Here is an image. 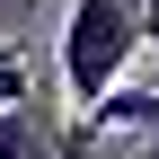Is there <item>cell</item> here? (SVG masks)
Masks as SVG:
<instances>
[{"label": "cell", "mask_w": 159, "mask_h": 159, "mask_svg": "<svg viewBox=\"0 0 159 159\" xmlns=\"http://www.w3.org/2000/svg\"><path fill=\"white\" fill-rule=\"evenodd\" d=\"M133 53H142V0H71V18H62V89H71V106H97L124 80Z\"/></svg>", "instance_id": "6da1fadb"}, {"label": "cell", "mask_w": 159, "mask_h": 159, "mask_svg": "<svg viewBox=\"0 0 159 159\" xmlns=\"http://www.w3.org/2000/svg\"><path fill=\"white\" fill-rule=\"evenodd\" d=\"M0 159H53V142L35 133V97L27 106H0Z\"/></svg>", "instance_id": "7a4b0ae2"}, {"label": "cell", "mask_w": 159, "mask_h": 159, "mask_svg": "<svg viewBox=\"0 0 159 159\" xmlns=\"http://www.w3.org/2000/svg\"><path fill=\"white\" fill-rule=\"evenodd\" d=\"M35 97V71H27V44H9L0 35V106H27Z\"/></svg>", "instance_id": "3957f363"}, {"label": "cell", "mask_w": 159, "mask_h": 159, "mask_svg": "<svg viewBox=\"0 0 159 159\" xmlns=\"http://www.w3.org/2000/svg\"><path fill=\"white\" fill-rule=\"evenodd\" d=\"M53 159H97V124L89 115H71V124L53 133Z\"/></svg>", "instance_id": "277c9868"}, {"label": "cell", "mask_w": 159, "mask_h": 159, "mask_svg": "<svg viewBox=\"0 0 159 159\" xmlns=\"http://www.w3.org/2000/svg\"><path fill=\"white\" fill-rule=\"evenodd\" d=\"M142 44H159V0H142Z\"/></svg>", "instance_id": "5b68a950"}]
</instances>
